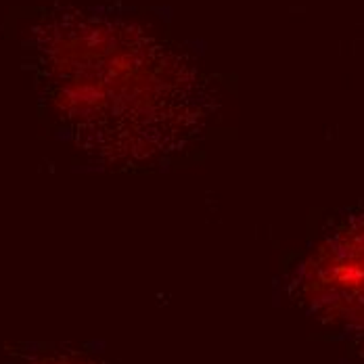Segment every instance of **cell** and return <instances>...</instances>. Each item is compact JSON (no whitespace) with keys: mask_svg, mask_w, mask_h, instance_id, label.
I'll use <instances>...</instances> for the list:
<instances>
[{"mask_svg":"<svg viewBox=\"0 0 364 364\" xmlns=\"http://www.w3.org/2000/svg\"><path fill=\"white\" fill-rule=\"evenodd\" d=\"M36 364H86L80 360H70V358H48V360H40Z\"/></svg>","mask_w":364,"mask_h":364,"instance_id":"3","label":"cell"},{"mask_svg":"<svg viewBox=\"0 0 364 364\" xmlns=\"http://www.w3.org/2000/svg\"><path fill=\"white\" fill-rule=\"evenodd\" d=\"M97 34L101 46H95L86 28L80 34L84 46L55 63L61 88L57 101L99 153L139 159L168 151L181 132L178 115L168 109V82L136 65L119 34L101 28Z\"/></svg>","mask_w":364,"mask_h":364,"instance_id":"1","label":"cell"},{"mask_svg":"<svg viewBox=\"0 0 364 364\" xmlns=\"http://www.w3.org/2000/svg\"><path fill=\"white\" fill-rule=\"evenodd\" d=\"M299 291L328 323L364 328V214L327 237L299 268Z\"/></svg>","mask_w":364,"mask_h":364,"instance_id":"2","label":"cell"}]
</instances>
